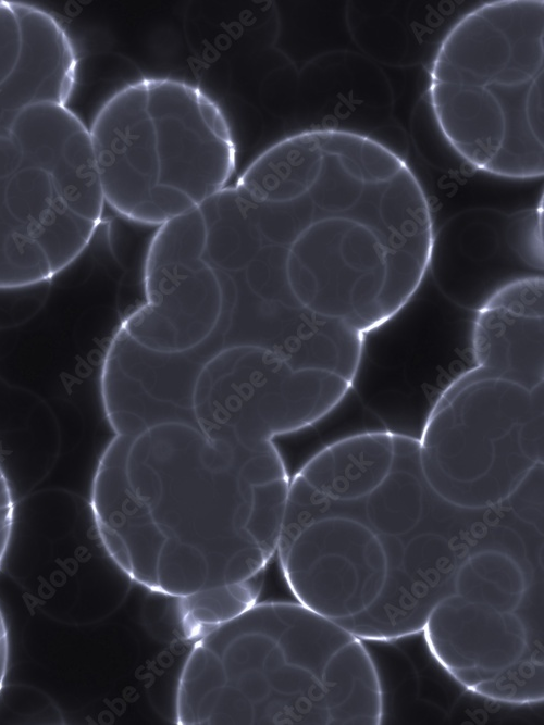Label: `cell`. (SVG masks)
<instances>
[{"mask_svg":"<svg viewBox=\"0 0 544 725\" xmlns=\"http://www.w3.org/2000/svg\"><path fill=\"white\" fill-rule=\"evenodd\" d=\"M290 476L275 443L249 451L198 427L114 435L90 489L98 540L129 579L181 598L262 572Z\"/></svg>","mask_w":544,"mask_h":725,"instance_id":"cell-1","label":"cell"},{"mask_svg":"<svg viewBox=\"0 0 544 725\" xmlns=\"http://www.w3.org/2000/svg\"><path fill=\"white\" fill-rule=\"evenodd\" d=\"M300 138L290 291L300 307L367 334L409 303L428 271L426 195L403 157L368 136L313 128Z\"/></svg>","mask_w":544,"mask_h":725,"instance_id":"cell-2","label":"cell"},{"mask_svg":"<svg viewBox=\"0 0 544 725\" xmlns=\"http://www.w3.org/2000/svg\"><path fill=\"white\" fill-rule=\"evenodd\" d=\"M176 722L379 725V673L364 640L301 603L268 601L198 638L177 684Z\"/></svg>","mask_w":544,"mask_h":725,"instance_id":"cell-3","label":"cell"},{"mask_svg":"<svg viewBox=\"0 0 544 725\" xmlns=\"http://www.w3.org/2000/svg\"><path fill=\"white\" fill-rule=\"evenodd\" d=\"M543 4L486 2L452 25L436 49L434 120L452 149L482 172L543 175Z\"/></svg>","mask_w":544,"mask_h":725,"instance_id":"cell-4","label":"cell"},{"mask_svg":"<svg viewBox=\"0 0 544 725\" xmlns=\"http://www.w3.org/2000/svg\"><path fill=\"white\" fill-rule=\"evenodd\" d=\"M96 170L120 215L160 226L226 187L236 165L227 120L203 90L165 77L128 84L89 128Z\"/></svg>","mask_w":544,"mask_h":725,"instance_id":"cell-5","label":"cell"},{"mask_svg":"<svg viewBox=\"0 0 544 725\" xmlns=\"http://www.w3.org/2000/svg\"><path fill=\"white\" fill-rule=\"evenodd\" d=\"M104 203L89 129L64 103H33L0 123V288L67 267Z\"/></svg>","mask_w":544,"mask_h":725,"instance_id":"cell-6","label":"cell"},{"mask_svg":"<svg viewBox=\"0 0 544 725\" xmlns=\"http://www.w3.org/2000/svg\"><path fill=\"white\" fill-rule=\"evenodd\" d=\"M418 462L433 492L456 508L505 502L543 464V386L468 368L433 407L418 441Z\"/></svg>","mask_w":544,"mask_h":725,"instance_id":"cell-7","label":"cell"},{"mask_svg":"<svg viewBox=\"0 0 544 725\" xmlns=\"http://www.w3.org/2000/svg\"><path fill=\"white\" fill-rule=\"evenodd\" d=\"M351 388V380L335 373L297 370L264 348L231 345L205 364L194 412L208 438L255 451L312 426Z\"/></svg>","mask_w":544,"mask_h":725,"instance_id":"cell-8","label":"cell"},{"mask_svg":"<svg viewBox=\"0 0 544 725\" xmlns=\"http://www.w3.org/2000/svg\"><path fill=\"white\" fill-rule=\"evenodd\" d=\"M275 553L297 601L337 624L374 608L390 576L388 537L366 522L362 501L288 489Z\"/></svg>","mask_w":544,"mask_h":725,"instance_id":"cell-9","label":"cell"},{"mask_svg":"<svg viewBox=\"0 0 544 725\" xmlns=\"http://www.w3.org/2000/svg\"><path fill=\"white\" fill-rule=\"evenodd\" d=\"M435 662L468 692L508 704L543 701L542 634L520 610L450 591L422 633Z\"/></svg>","mask_w":544,"mask_h":725,"instance_id":"cell-10","label":"cell"},{"mask_svg":"<svg viewBox=\"0 0 544 725\" xmlns=\"http://www.w3.org/2000/svg\"><path fill=\"white\" fill-rule=\"evenodd\" d=\"M145 302L120 326L145 347L187 351L218 328L226 304L221 271L205 255L198 209L159 226L144 266Z\"/></svg>","mask_w":544,"mask_h":725,"instance_id":"cell-11","label":"cell"},{"mask_svg":"<svg viewBox=\"0 0 544 725\" xmlns=\"http://www.w3.org/2000/svg\"><path fill=\"white\" fill-rule=\"evenodd\" d=\"M428 270L440 292L475 313L500 289L543 277V208H473L434 232Z\"/></svg>","mask_w":544,"mask_h":725,"instance_id":"cell-12","label":"cell"},{"mask_svg":"<svg viewBox=\"0 0 544 725\" xmlns=\"http://www.w3.org/2000/svg\"><path fill=\"white\" fill-rule=\"evenodd\" d=\"M215 332L187 351L164 352L143 346L121 326L107 348L100 375L102 405L115 435L136 437L164 424L197 426L194 392L205 364L224 347L234 287Z\"/></svg>","mask_w":544,"mask_h":725,"instance_id":"cell-13","label":"cell"},{"mask_svg":"<svg viewBox=\"0 0 544 725\" xmlns=\"http://www.w3.org/2000/svg\"><path fill=\"white\" fill-rule=\"evenodd\" d=\"M231 275L234 297L224 347L264 348L294 368L326 371L354 383L364 334L302 307L259 299L246 286L242 272Z\"/></svg>","mask_w":544,"mask_h":725,"instance_id":"cell-14","label":"cell"},{"mask_svg":"<svg viewBox=\"0 0 544 725\" xmlns=\"http://www.w3.org/2000/svg\"><path fill=\"white\" fill-rule=\"evenodd\" d=\"M443 536L428 533L391 549V570L380 601L367 613L338 623L362 640H394L422 633L437 602L453 590L457 567Z\"/></svg>","mask_w":544,"mask_h":725,"instance_id":"cell-15","label":"cell"},{"mask_svg":"<svg viewBox=\"0 0 544 725\" xmlns=\"http://www.w3.org/2000/svg\"><path fill=\"white\" fill-rule=\"evenodd\" d=\"M474 365L526 387L543 386V277L516 282L475 313Z\"/></svg>","mask_w":544,"mask_h":725,"instance_id":"cell-16","label":"cell"},{"mask_svg":"<svg viewBox=\"0 0 544 725\" xmlns=\"http://www.w3.org/2000/svg\"><path fill=\"white\" fill-rule=\"evenodd\" d=\"M395 458L394 435L385 430L359 433L318 451L289 483L323 499L357 502L382 483Z\"/></svg>","mask_w":544,"mask_h":725,"instance_id":"cell-17","label":"cell"},{"mask_svg":"<svg viewBox=\"0 0 544 725\" xmlns=\"http://www.w3.org/2000/svg\"><path fill=\"white\" fill-rule=\"evenodd\" d=\"M450 8L419 2H348L346 23L355 45L373 62L390 66L419 63Z\"/></svg>","mask_w":544,"mask_h":725,"instance_id":"cell-18","label":"cell"},{"mask_svg":"<svg viewBox=\"0 0 544 725\" xmlns=\"http://www.w3.org/2000/svg\"><path fill=\"white\" fill-rule=\"evenodd\" d=\"M520 610L529 591V580L521 563L498 549H481L457 564L453 590Z\"/></svg>","mask_w":544,"mask_h":725,"instance_id":"cell-19","label":"cell"},{"mask_svg":"<svg viewBox=\"0 0 544 725\" xmlns=\"http://www.w3.org/2000/svg\"><path fill=\"white\" fill-rule=\"evenodd\" d=\"M423 513V488L419 477L395 467L363 499L366 522L380 535L400 537L419 524Z\"/></svg>","mask_w":544,"mask_h":725,"instance_id":"cell-20","label":"cell"},{"mask_svg":"<svg viewBox=\"0 0 544 725\" xmlns=\"http://www.w3.org/2000/svg\"><path fill=\"white\" fill-rule=\"evenodd\" d=\"M262 580L263 571L244 580L213 586L178 598L186 637L198 639L246 612L257 603Z\"/></svg>","mask_w":544,"mask_h":725,"instance_id":"cell-21","label":"cell"},{"mask_svg":"<svg viewBox=\"0 0 544 725\" xmlns=\"http://www.w3.org/2000/svg\"><path fill=\"white\" fill-rule=\"evenodd\" d=\"M286 254L285 247L263 248L242 272L243 278L251 293L259 299L288 307H300L288 285Z\"/></svg>","mask_w":544,"mask_h":725,"instance_id":"cell-22","label":"cell"},{"mask_svg":"<svg viewBox=\"0 0 544 725\" xmlns=\"http://www.w3.org/2000/svg\"><path fill=\"white\" fill-rule=\"evenodd\" d=\"M20 2L0 1V87L15 73L24 50Z\"/></svg>","mask_w":544,"mask_h":725,"instance_id":"cell-23","label":"cell"},{"mask_svg":"<svg viewBox=\"0 0 544 725\" xmlns=\"http://www.w3.org/2000/svg\"><path fill=\"white\" fill-rule=\"evenodd\" d=\"M15 516V499L10 482L0 464V567L11 540Z\"/></svg>","mask_w":544,"mask_h":725,"instance_id":"cell-24","label":"cell"},{"mask_svg":"<svg viewBox=\"0 0 544 725\" xmlns=\"http://www.w3.org/2000/svg\"><path fill=\"white\" fill-rule=\"evenodd\" d=\"M9 660V638L7 625L0 609V692L3 687Z\"/></svg>","mask_w":544,"mask_h":725,"instance_id":"cell-25","label":"cell"}]
</instances>
